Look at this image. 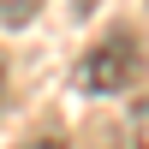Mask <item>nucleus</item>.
Wrapping results in <instances>:
<instances>
[{"label": "nucleus", "instance_id": "f257e3e1", "mask_svg": "<svg viewBox=\"0 0 149 149\" xmlns=\"http://www.w3.org/2000/svg\"><path fill=\"white\" fill-rule=\"evenodd\" d=\"M137 78H143V42L131 30L102 36V42L78 60V90H90V95H119V90H131Z\"/></svg>", "mask_w": 149, "mask_h": 149}, {"label": "nucleus", "instance_id": "f03ea898", "mask_svg": "<svg viewBox=\"0 0 149 149\" xmlns=\"http://www.w3.org/2000/svg\"><path fill=\"white\" fill-rule=\"evenodd\" d=\"M119 149H149V102L125 107V125H119Z\"/></svg>", "mask_w": 149, "mask_h": 149}, {"label": "nucleus", "instance_id": "7ed1b4c3", "mask_svg": "<svg viewBox=\"0 0 149 149\" xmlns=\"http://www.w3.org/2000/svg\"><path fill=\"white\" fill-rule=\"evenodd\" d=\"M36 12H42V0H0V24L6 30H24Z\"/></svg>", "mask_w": 149, "mask_h": 149}, {"label": "nucleus", "instance_id": "20e7f679", "mask_svg": "<svg viewBox=\"0 0 149 149\" xmlns=\"http://www.w3.org/2000/svg\"><path fill=\"white\" fill-rule=\"evenodd\" d=\"M18 149H66V143H60V131H42V137H24Z\"/></svg>", "mask_w": 149, "mask_h": 149}, {"label": "nucleus", "instance_id": "39448f33", "mask_svg": "<svg viewBox=\"0 0 149 149\" xmlns=\"http://www.w3.org/2000/svg\"><path fill=\"white\" fill-rule=\"evenodd\" d=\"M0 102H6V60H0Z\"/></svg>", "mask_w": 149, "mask_h": 149}]
</instances>
